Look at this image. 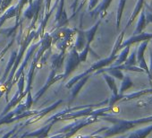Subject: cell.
<instances>
[{"mask_svg": "<svg viewBox=\"0 0 152 138\" xmlns=\"http://www.w3.org/2000/svg\"><path fill=\"white\" fill-rule=\"evenodd\" d=\"M152 39V33L151 32H141L140 34H136L134 36L130 37L127 40H125L123 44V46H129L130 44L136 43V42H142L146 40H150Z\"/></svg>", "mask_w": 152, "mask_h": 138, "instance_id": "6da1fadb", "label": "cell"}, {"mask_svg": "<svg viewBox=\"0 0 152 138\" xmlns=\"http://www.w3.org/2000/svg\"><path fill=\"white\" fill-rule=\"evenodd\" d=\"M147 23H146V17H145V8H143L140 12V15L139 17L138 23H137V26L136 29L134 31V34H140L142 32V31L145 29Z\"/></svg>", "mask_w": 152, "mask_h": 138, "instance_id": "3957f363", "label": "cell"}, {"mask_svg": "<svg viewBox=\"0 0 152 138\" xmlns=\"http://www.w3.org/2000/svg\"><path fill=\"white\" fill-rule=\"evenodd\" d=\"M145 17H146V23H152V14L150 12H148L146 8H145Z\"/></svg>", "mask_w": 152, "mask_h": 138, "instance_id": "8992f818", "label": "cell"}, {"mask_svg": "<svg viewBox=\"0 0 152 138\" xmlns=\"http://www.w3.org/2000/svg\"><path fill=\"white\" fill-rule=\"evenodd\" d=\"M143 6H144V0H137V3H136L135 8H134V10H133V12H132V15H131V17H130V19H129V21H128V23L126 24V27L130 26V25L132 23V22L135 20V18L139 15V14H140V11L142 10Z\"/></svg>", "mask_w": 152, "mask_h": 138, "instance_id": "277c9868", "label": "cell"}, {"mask_svg": "<svg viewBox=\"0 0 152 138\" xmlns=\"http://www.w3.org/2000/svg\"><path fill=\"white\" fill-rule=\"evenodd\" d=\"M124 4H125V0H121V2L119 4V8H118V14H117V26H119V24H120V19L122 16Z\"/></svg>", "mask_w": 152, "mask_h": 138, "instance_id": "5b68a950", "label": "cell"}, {"mask_svg": "<svg viewBox=\"0 0 152 138\" xmlns=\"http://www.w3.org/2000/svg\"><path fill=\"white\" fill-rule=\"evenodd\" d=\"M144 5H145V7H146V9H147L148 12H150V13L152 14V7H149V6H148V4H145V3H144Z\"/></svg>", "mask_w": 152, "mask_h": 138, "instance_id": "52a82bcc", "label": "cell"}, {"mask_svg": "<svg viewBox=\"0 0 152 138\" xmlns=\"http://www.w3.org/2000/svg\"><path fill=\"white\" fill-rule=\"evenodd\" d=\"M150 72L152 74V50H150Z\"/></svg>", "mask_w": 152, "mask_h": 138, "instance_id": "ba28073f", "label": "cell"}, {"mask_svg": "<svg viewBox=\"0 0 152 138\" xmlns=\"http://www.w3.org/2000/svg\"><path fill=\"white\" fill-rule=\"evenodd\" d=\"M148 41L146 40V41H142L140 46L138 47V52H137V61L138 63L140 64V67L145 69V70L148 73V67L146 65V63H145V60H144V57H143V54H144V51L148 46Z\"/></svg>", "mask_w": 152, "mask_h": 138, "instance_id": "7a4b0ae2", "label": "cell"}]
</instances>
